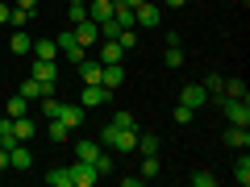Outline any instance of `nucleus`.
<instances>
[{"label":"nucleus","mask_w":250,"mask_h":187,"mask_svg":"<svg viewBox=\"0 0 250 187\" xmlns=\"http://www.w3.org/2000/svg\"><path fill=\"white\" fill-rule=\"evenodd\" d=\"M100 146L104 150H138V129H121V125L108 121L104 133H100Z\"/></svg>","instance_id":"f257e3e1"},{"label":"nucleus","mask_w":250,"mask_h":187,"mask_svg":"<svg viewBox=\"0 0 250 187\" xmlns=\"http://www.w3.org/2000/svg\"><path fill=\"white\" fill-rule=\"evenodd\" d=\"M54 46H59V58H67L75 67V62H83V46L75 42V29H67V34H59L54 37Z\"/></svg>","instance_id":"f03ea898"},{"label":"nucleus","mask_w":250,"mask_h":187,"mask_svg":"<svg viewBox=\"0 0 250 187\" xmlns=\"http://www.w3.org/2000/svg\"><path fill=\"white\" fill-rule=\"evenodd\" d=\"M134 17H138V25H142V29H159L163 25V4H150V0H146V4H138V9H134Z\"/></svg>","instance_id":"7ed1b4c3"},{"label":"nucleus","mask_w":250,"mask_h":187,"mask_svg":"<svg viewBox=\"0 0 250 187\" xmlns=\"http://www.w3.org/2000/svg\"><path fill=\"white\" fill-rule=\"evenodd\" d=\"M179 104L196 112V108H205V104H208V92L200 88V83H184V92H179Z\"/></svg>","instance_id":"20e7f679"},{"label":"nucleus","mask_w":250,"mask_h":187,"mask_svg":"<svg viewBox=\"0 0 250 187\" xmlns=\"http://www.w3.org/2000/svg\"><path fill=\"white\" fill-rule=\"evenodd\" d=\"M113 100V88H104V83H83V108H96V104H108Z\"/></svg>","instance_id":"39448f33"},{"label":"nucleus","mask_w":250,"mask_h":187,"mask_svg":"<svg viewBox=\"0 0 250 187\" xmlns=\"http://www.w3.org/2000/svg\"><path fill=\"white\" fill-rule=\"evenodd\" d=\"M96 167H92V162H83V158H75V167H71V187H92L96 183Z\"/></svg>","instance_id":"423d86ee"},{"label":"nucleus","mask_w":250,"mask_h":187,"mask_svg":"<svg viewBox=\"0 0 250 187\" xmlns=\"http://www.w3.org/2000/svg\"><path fill=\"white\" fill-rule=\"evenodd\" d=\"M29 54H34V58H42V62H59V46H54V37H34Z\"/></svg>","instance_id":"0eeeda50"},{"label":"nucleus","mask_w":250,"mask_h":187,"mask_svg":"<svg viewBox=\"0 0 250 187\" xmlns=\"http://www.w3.org/2000/svg\"><path fill=\"white\" fill-rule=\"evenodd\" d=\"M13 133H17V142H34V137H38V121H34V116H13Z\"/></svg>","instance_id":"6e6552de"},{"label":"nucleus","mask_w":250,"mask_h":187,"mask_svg":"<svg viewBox=\"0 0 250 187\" xmlns=\"http://www.w3.org/2000/svg\"><path fill=\"white\" fill-rule=\"evenodd\" d=\"M100 71H104V62H92V58H83V62H75V75H80V83H100Z\"/></svg>","instance_id":"1a4fd4ad"},{"label":"nucleus","mask_w":250,"mask_h":187,"mask_svg":"<svg viewBox=\"0 0 250 187\" xmlns=\"http://www.w3.org/2000/svg\"><path fill=\"white\" fill-rule=\"evenodd\" d=\"M29 167H34V154H29V146H13V150H9V170H29Z\"/></svg>","instance_id":"9d476101"},{"label":"nucleus","mask_w":250,"mask_h":187,"mask_svg":"<svg viewBox=\"0 0 250 187\" xmlns=\"http://www.w3.org/2000/svg\"><path fill=\"white\" fill-rule=\"evenodd\" d=\"M225 146L246 150V146H250V125H229V129H225Z\"/></svg>","instance_id":"9b49d317"},{"label":"nucleus","mask_w":250,"mask_h":187,"mask_svg":"<svg viewBox=\"0 0 250 187\" xmlns=\"http://www.w3.org/2000/svg\"><path fill=\"white\" fill-rule=\"evenodd\" d=\"M108 17H113V0H88V21L104 25Z\"/></svg>","instance_id":"f8f14e48"},{"label":"nucleus","mask_w":250,"mask_h":187,"mask_svg":"<svg viewBox=\"0 0 250 187\" xmlns=\"http://www.w3.org/2000/svg\"><path fill=\"white\" fill-rule=\"evenodd\" d=\"M71 29H75V42H80V46L100 42V25H96V21H80V25H71Z\"/></svg>","instance_id":"ddd939ff"},{"label":"nucleus","mask_w":250,"mask_h":187,"mask_svg":"<svg viewBox=\"0 0 250 187\" xmlns=\"http://www.w3.org/2000/svg\"><path fill=\"white\" fill-rule=\"evenodd\" d=\"M100 83H104V88H121L125 83V67L121 62H108L104 71H100Z\"/></svg>","instance_id":"4468645a"},{"label":"nucleus","mask_w":250,"mask_h":187,"mask_svg":"<svg viewBox=\"0 0 250 187\" xmlns=\"http://www.w3.org/2000/svg\"><path fill=\"white\" fill-rule=\"evenodd\" d=\"M59 121L67 125V129H80V125H83V104H62Z\"/></svg>","instance_id":"2eb2a0df"},{"label":"nucleus","mask_w":250,"mask_h":187,"mask_svg":"<svg viewBox=\"0 0 250 187\" xmlns=\"http://www.w3.org/2000/svg\"><path fill=\"white\" fill-rule=\"evenodd\" d=\"M29 75H34V79H59V62H42V58H34V71H29Z\"/></svg>","instance_id":"dca6fc26"},{"label":"nucleus","mask_w":250,"mask_h":187,"mask_svg":"<svg viewBox=\"0 0 250 187\" xmlns=\"http://www.w3.org/2000/svg\"><path fill=\"white\" fill-rule=\"evenodd\" d=\"M121 58H125V50L117 42H100V62H104V67L108 62H121Z\"/></svg>","instance_id":"f3484780"},{"label":"nucleus","mask_w":250,"mask_h":187,"mask_svg":"<svg viewBox=\"0 0 250 187\" xmlns=\"http://www.w3.org/2000/svg\"><path fill=\"white\" fill-rule=\"evenodd\" d=\"M0 146H4V150H13V146H17V133H13V116H0Z\"/></svg>","instance_id":"a211bd4d"},{"label":"nucleus","mask_w":250,"mask_h":187,"mask_svg":"<svg viewBox=\"0 0 250 187\" xmlns=\"http://www.w3.org/2000/svg\"><path fill=\"white\" fill-rule=\"evenodd\" d=\"M163 62H167L171 71H179V67H184V50H179V42H171L167 50H163Z\"/></svg>","instance_id":"6ab92c4d"},{"label":"nucleus","mask_w":250,"mask_h":187,"mask_svg":"<svg viewBox=\"0 0 250 187\" xmlns=\"http://www.w3.org/2000/svg\"><path fill=\"white\" fill-rule=\"evenodd\" d=\"M46 183L50 187H71V167H54L50 175H46Z\"/></svg>","instance_id":"aec40b11"},{"label":"nucleus","mask_w":250,"mask_h":187,"mask_svg":"<svg viewBox=\"0 0 250 187\" xmlns=\"http://www.w3.org/2000/svg\"><path fill=\"white\" fill-rule=\"evenodd\" d=\"M9 46H13V54H29V46H34V37H29L25 29H13V42H9Z\"/></svg>","instance_id":"412c9836"},{"label":"nucleus","mask_w":250,"mask_h":187,"mask_svg":"<svg viewBox=\"0 0 250 187\" xmlns=\"http://www.w3.org/2000/svg\"><path fill=\"white\" fill-rule=\"evenodd\" d=\"M46 137H50V142H67V137H71V129H67V125H62L59 116H54V121L46 125Z\"/></svg>","instance_id":"4be33fe9"},{"label":"nucleus","mask_w":250,"mask_h":187,"mask_svg":"<svg viewBox=\"0 0 250 187\" xmlns=\"http://www.w3.org/2000/svg\"><path fill=\"white\" fill-rule=\"evenodd\" d=\"M17 96H25V100H42V79H34V75H29V79L21 83Z\"/></svg>","instance_id":"5701e85b"},{"label":"nucleus","mask_w":250,"mask_h":187,"mask_svg":"<svg viewBox=\"0 0 250 187\" xmlns=\"http://www.w3.org/2000/svg\"><path fill=\"white\" fill-rule=\"evenodd\" d=\"M38 104H42V116H46V121H54V116L62 112V100H54V96H42Z\"/></svg>","instance_id":"b1692460"},{"label":"nucleus","mask_w":250,"mask_h":187,"mask_svg":"<svg viewBox=\"0 0 250 187\" xmlns=\"http://www.w3.org/2000/svg\"><path fill=\"white\" fill-rule=\"evenodd\" d=\"M100 154V142H75V158H83V162H92Z\"/></svg>","instance_id":"393cba45"},{"label":"nucleus","mask_w":250,"mask_h":187,"mask_svg":"<svg viewBox=\"0 0 250 187\" xmlns=\"http://www.w3.org/2000/svg\"><path fill=\"white\" fill-rule=\"evenodd\" d=\"M233 179H238V187H246V183H250V158H246V150H242L238 167H233Z\"/></svg>","instance_id":"a878e982"},{"label":"nucleus","mask_w":250,"mask_h":187,"mask_svg":"<svg viewBox=\"0 0 250 187\" xmlns=\"http://www.w3.org/2000/svg\"><path fill=\"white\" fill-rule=\"evenodd\" d=\"M92 167H96V175H113V158H108V150H100L96 158H92Z\"/></svg>","instance_id":"bb28decb"},{"label":"nucleus","mask_w":250,"mask_h":187,"mask_svg":"<svg viewBox=\"0 0 250 187\" xmlns=\"http://www.w3.org/2000/svg\"><path fill=\"white\" fill-rule=\"evenodd\" d=\"M221 92H225V96H238V100H246V83H242V79H225V83H221Z\"/></svg>","instance_id":"cd10ccee"},{"label":"nucleus","mask_w":250,"mask_h":187,"mask_svg":"<svg viewBox=\"0 0 250 187\" xmlns=\"http://www.w3.org/2000/svg\"><path fill=\"white\" fill-rule=\"evenodd\" d=\"M159 175V154H142V179H154Z\"/></svg>","instance_id":"c85d7f7f"},{"label":"nucleus","mask_w":250,"mask_h":187,"mask_svg":"<svg viewBox=\"0 0 250 187\" xmlns=\"http://www.w3.org/2000/svg\"><path fill=\"white\" fill-rule=\"evenodd\" d=\"M4 108H9V116H25V112H29V100H25V96H13Z\"/></svg>","instance_id":"c756f323"},{"label":"nucleus","mask_w":250,"mask_h":187,"mask_svg":"<svg viewBox=\"0 0 250 187\" xmlns=\"http://www.w3.org/2000/svg\"><path fill=\"white\" fill-rule=\"evenodd\" d=\"M113 125H121V129H138L134 112H125V108H117V112H113Z\"/></svg>","instance_id":"7c9ffc66"},{"label":"nucleus","mask_w":250,"mask_h":187,"mask_svg":"<svg viewBox=\"0 0 250 187\" xmlns=\"http://www.w3.org/2000/svg\"><path fill=\"white\" fill-rule=\"evenodd\" d=\"M67 17H71V25L88 21V0H83V4H71V9H67Z\"/></svg>","instance_id":"2f4dec72"},{"label":"nucleus","mask_w":250,"mask_h":187,"mask_svg":"<svg viewBox=\"0 0 250 187\" xmlns=\"http://www.w3.org/2000/svg\"><path fill=\"white\" fill-rule=\"evenodd\" d=\"M221 83H225V75H205V83H200V88H205L208 96H217V92H221Z\"/></svg>","instance_id":"473e14b6"},{"label":"nucleus","mask_w":250,"mask_h":187,"mask_svg":"<svg viewBox=\"0 0 250 187\" xmlns=\"http://www.w3.org/2000/svg\"><path fill=\"white\" fill-rule=\"evenodd\" d=\"M9 25H13V29H25V25H29V13H25V9H13V13H9Z\"/></svg>","instance_id":"72a5a7b5"},{"label":"nucleus","mask_w":250,"mask_h":187,"mask_svg":"<svg viewBox=\"0 0 250 187\" xmlns=\"http://www.w3.org/2000/svg\"><path fill=\"white\" fill-rule=\"evenodd\" d=\"M138 146H142V154H159V137H150V133H138Z\"/></svg>","instance_id":"f704fd0d"},{"label":"nucleus","mask_w":250,"mask_h":187,"mask_svg":"<svg viewBox=\"0 0 250 187\" xmlns=\"http://www.w3.org/2000/svg\"><path fill=\"white\" fill-rule=\"evenodd\" d=\"M192 116H196V112H192V108L175 104V125H192Z\"/></svg>","instance_id":"c9c22d12"},{"label":"nucleus","mask_w":250,"mask_h":187,"mask_svg":"<svg viewBox=\"0 0 250 187\" xmlns=\"http://www.w3.org/2000/svg\"><path fill=\"white\" fill-rule=\"evenodd\" d=\"M192 183H196V187H213V183H217V175H208V170H200V175H192Z\"/></svg>","instance_id":"e433bc0d"},{"label":"nucleus","mask_w":250,"mask_h":187,"mask_svg":"<svg viewBox=\"0 0 250 187\" xmlns=\"http://www.w3.org/2000/svg\"><path fill=\"white\" fill-rule=\"evenodd\" d=\"M38 4H42V0H17V9H25L29 17H34V13H38Z\"/></svg>","instance_id":"4c0bfd02"},{"label":"nucleus","mask_w":250,"mask_h":187,"mask_svg":"<svg viewBox=\"0 0 250 187\" xmlns=\"http://www.w3.org/2000/svg\"><path fill=\"white\" fill-rule=\"evenodd\" d=\"M9 13H13V9L4 4V0H0V25H9Z\"/></svg>","instance_id":"58836bf2"},{"label":"nucleus","mask_w":250,"mask_h":187,"mask_svg":"<svg viewBox=\"0 0 250 187\" xmlns=\"http://www.w3.org/2000/svg\"><path fill=\"white\" fill-rule=\"evenodd\" d=\"M0 170H9V150L0 146Z\"/></svg>","instance_id":"ea45409f"},{"label":"nucleus","mask_w":250,"mask_h":187,"mask_svg":"<svg viewBox=\"0 0 250 187\" xmlns=\"http://www.w3.org/2000/svg\"><path fill=\"white\" fill-rule=\"evenodd\" d=\"M117 4H125V9H138V4H146V0H117Z\"/></svg>","instance_id":"a19ab883"},{"label":"nucleus","mask_w":250,"mask_h":187,"mask_svg":"<svg viewBox=\"0 0 250 187\" xmlns=\"http://www.w3.org/2000/svg\"><path fill=\"white\" fill-rule=\"evenodd\" d=\"M179 4H184V0H163V9H179Z\"/></svg>","instance_id":"79ce46f5"},{"label":"nucleus","mask_w":250,"mask_h":187,"mask_svg":"<svg viewBox=\"0 0 250 187\" xmlns=\"http://www.w3.org/2000/svg\"><path fill=\"white\" fill-rule=\"evenodd\" d=\"M71 4H83V0H71Z\"/></svg>","instance_id":"37998d69"}]
</instances>
